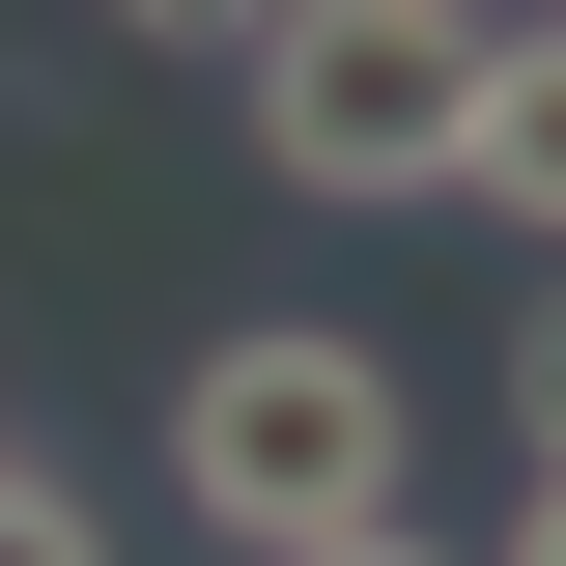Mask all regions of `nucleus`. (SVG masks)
<instances>
[{"mask_svg":"<svg viewBox=\"0 0 566 566\" xmlns=\"http://www.w3.org/2000/svg\"><path fill=\"white\" fill-rule=\"evenodd\" d=\"M482 29H510V0H482Z\"/></svg>","mask_w":566,"mask_h":566,"instance_id":"obj_10","label":"nucleus"},{"mask_svg":"<svg viewBox=\"0 0 566 566\" xmlns=\"http://www.w3.org/2000/svg\"><path fill=\"white\" fill-rule=\"evenodd\" d=\"M255 566H453L424 510H340V538H255Z\"/></svg>","mask_w":566,"mask_h":566,"instance_id":"obj_7","label":"nucleus"},{"mask_svg":"<svg viewBox=\"0 0 566 566\" xmlns=\"http://www.w3.org/2000/svg\"><path fill=\"white\" fill-rule=\"evenodd\" d=\"M510 566H566V482H538V510H510Z\"/></svg>","mask_w":566,"mask_h":566,"instance_id":"obj_8","label":"nucleus"},{"mask_svg":"<svg viewBox=\"0 0 566 566\" xmlns=\"http://www.w3.org/2000/svg\"><path fill=\"white\" fill-rule=\"evenodd\" d=\"M538 29H566V0H538Z\"/></svg>","mask_w":566,"mask_h":566,"instance_id":"obj_9","label":"nucleus"},{"mask_svg":"<svg viewBox=\"0 0 566 566\" xmlns=\"http://www.w3.org/2000/svg\"><path fill=\"white\" fill-rule=\"evenodd\" d=\"M85 29H142V57H255L283 0H85Z\"/></svg>","mask_w":566,"mask_h":566,"instance_id":"obj_6","label":"nucleus"},{"mask_svg":"<svg viewBox=\"0 0 566 566\" xmlns=\"http://www.w3.org/2000/svg\"><path fill=\"white\" fill-rule=\"evenodd\" d=\"M170 482H199L227 538H340V510H397V340H340V312L199 340V368H170Z\"/></svg>","mask_w":566,"mask_h":566,"instance_id":"obj_1","label":"nucleus"},{"mask_svg":"<svg viewBox=\"0 0 566 566\" xmlns=\"http://www.w3.org/2000/svg\"><path fill=\"white\" fill-rule=\"evenodd\" d=\"M510 453H538V482H566V283H538V312H510Z\"/></svg>","mask_w":566,"mask_h":566,"instance_id":"obj_5","label":"nucleus"},{"mask_svg":"<svg viewBox=\"0 0 566 566\" xmlns=\"http://www.w3.org/2000/svg\"><path fill=\"white\" fill-rule=\"evenodd\" d=\"M0 566H114V510H85V482H29V453H0Z\"/></svg>","mask_w":566,"mask_h":566,"instance_id":"obj_4","label":"nucleus"},{"mask_svg":"<svg viewBox=\"0 0 566 566\" xmlns=\"http://www.w3.org/2000/svg\"><path fill=\"white\" fill-rule=\"evenodd\" d=\"M453 142H482V0H283L255 29L283 199H453Z\"/></svg>","mask_w":566,"mask_h":566,"instance_id":"obj_2","label":"nucleus"},{"mask_svg":"<svg viewBox=\"0 0 566 566\" xmlns=\"http://www.w3.org/2000/svg\"><path fill=\"white\" fill-rule=\"evenodd\" d=\"M453 199L566 255V29H482V142H453Z\"/></svg>","mask_w":566,"mask_h":566,"instance_id":"obj_3","label":"nucleus"}]
</instances>
